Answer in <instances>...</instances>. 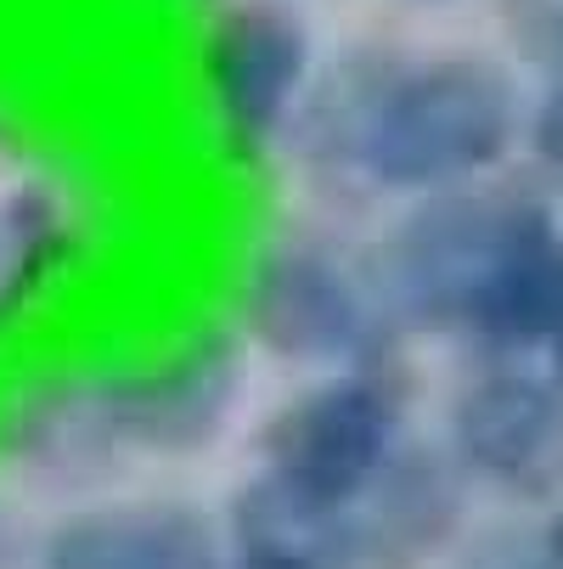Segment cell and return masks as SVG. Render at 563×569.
Here are the masks:
<instances>
[{
	"label": "cell",
	"instance_id": "1",
	"mask_svg": "<svg viewBox=\"0 0 563 569\" xmlns=\"http://www.w3.org/2000/svg\"><path fill=\"white\" fill-rule=\"evenodd\" d=\"M243 400L237 339H198L158 367H135L102 383L40 389L12 429V446L40 468H73L113 451L187 457L203 451Z\"/></svg>",
	"mask_w": 563,
	"mask_h": 569
},
{
	"label": "cell",
	"instance_id": "2",
	"mask_svg": "<svg viewBox=\"0 0 563 569\" xmlns=\"http://www.w3.org/2000/svg\"><path fill=\"white\" fill-rule=\"evenodd\" d=\"M524 130L513 73L491 57H434L383 68L366 97L350 164L389 192H456L496 170Z\"/></svg>",
	"mask_w": 563,
	"mask_h": 569
},
{
	"label": "cell",
	"instance_id": "3",
	"mask_svg": "<svg viewBox=\"0 0 563 569\" xmlns=\"http://www.w3.org/2000/svg\"><path fill=\"white\" fill-rule=\"evenodd\" d=\"M541 226H552V214L519 192H434L383 242L378 288L406 321L468 333L479 299L491 293V282Z\"/></svg>",
	"mask_w": 563,
	"mask_h": 569
},
{
	"label": "cell",
	"instance_id": "4",
	"mask_svg": "<svg viewBox=\"0 0 563 569\" xmlns=\"http://www.w3.org/2000/svg\"><path fill=\"white\" fill-rule=\"evenodd\" d=\"M260 451L288 485L350 508L400 451V383L383 361L328 372L271 418Z\"/></svg>",
	"mask_w": 563,
	"mask_h": 569
},
{
	"label": "cell",
	"instance_id": "5",
	"mask_svg": "<svg viewBox=\"0 0 563 569\" xmlns=\"http://www.w3.org/2000/svg\"><path fill=\"white\" fill-rule=\"evenodd\" d=\"M249 339L293 367H366L378 361L383 328L378 305L333 254L310 242H282L254 266L249 299H243Z\"/></svg>",
	"mask_w": 563,
	"mask_h": 569
},
{
	"label": "cell",
	"instance_id": "6",
	"mask_svg": "<svg viewBox=\"0 0 563 569\" xmlns=\"http://www.w3.org/2000/svg\"><path fill=\"white\" fill-rule=\"evenodd\" d=\"M310 62V23L288 0H231L203 40V79L225 136L237 147L277 141L304 108Z\"/></svg>",
	"mask_w": 563,
	"mask_h": 569
},
{
	"label": "cell",
	"instance_id": "7",
	"mask_svg": "<svg viewBox=\"0 0 563 569\" xmlns=\"http://www.w3.org/2000/svg\"><path fill=\"white\" fill-rule=\"evenodd\" d=\"M451 435L473 473L535 491L563 462V383H546L530 372L479 378L456 400Z\"/></svg>",
	"mask_w": 563,
	"mask_h": 569
},
{
	"label": "cell",
	"instance_id": "8",
	"mask_svg": "<svg viewBox=\"0 0 563 569\" xmlns=\"http://www.w3.org/2000/svg\"><path fill=\"white\" fill-rule=\"evenodd\" d=\"M46 569H225L214 525L187 502H108L68 513L46 547Z\"/></svg>",
	"mask_w": 563,
	"mask_h": 569
},
{
	"label": "cell",
	"instance_id": "9",
	"mask_svg": "<svg viewBox=\"0 0 563 569\" xmlns=\"http://www.w3.org/2000/svg\"><path fill=\"white\" fill-rule=\"evenodd\" d=\"M237 569H355L350 508L321 502L260 468L231 502Z\"/></svg>",
	"mask_w": 563,
	"mask_h": 569
},
{
	"label": "cell",
	"instance_id": "10",
	"mask_svg": "<svg viewBox=\"0 0 563 569\" xmlns=\"http://www.w3.org/2000/svg\"><path fill=\"white\" fill-rule=\"evenodd\" d=\"M456 525V479L423 451H394L389 468L350 502L355 569H412Z\"/></svg>",
	"mask_w": 563,
	"mask_h": 569
},
{
	"label": "cell",
	"instance_id": "11",
	"mask_svg": "<svg viewBox=\"0 0 563 569\" xmlns=\"http://www.w3.org/2000/svg\"><path fill=\"white\" fill-rule=\"evenodd\" d=\"M68 254H73L68 198L29 170H7L0 176V328L57 282Z\"/></svg>",
	"mask_w": 563,
	"mask_h": 569
},
{
	"label": "cell",
	"instance_id": "12",
	"mask_svg": "<svg viewBox=\"0 0 563 569\" xmlns=\"http://www.w3.org/2000/svg\"><path fill=\"white\" fill-rule=\"evenodd\" d=\"M524 136H530L541 164L563 170V73L552 79V86L535 97V108L524 113Z\"/></svg>",
	"mask_w": 563,
	"mask_h": 569
},
{
	"label": "cell",
	"instance_id": "13",
	"mask_svg": "<svg viewBox=\"0 0 563 569\" xmlns=\"http://www.w3.org/2000/svg\"><path fill=\"white\" fill-rule=\"evenodd\" d=\"M546 563H552V569H563V513L546 525Z\"/></svg>",
	"mask_w": 563,
	"mask_h": 569
},
{
	"label": "cell",
	"instance_id": "14",
	"mask_svg": "<svg viewBox=\"0 0 563 569\" xmlns=\"http://www.w3.org/2000/svg\"><path fill=\"white\" fill-rule=\"evenodd\" d=\"M552 361H557V383H563V333H557V345H552Z\"/></svg>",
	"mask_w": 563,
	"mask_h": 569
}]
</instances>
